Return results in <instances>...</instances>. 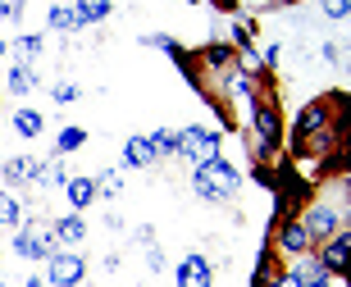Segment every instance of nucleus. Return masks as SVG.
Masks as SVG:
<instances>
[{"mask_svg": "<svg viewBox=\"0 0 351 287\" xmlns=\"http://www.w3.org/2000/svg\"><path fill=\"white\" fill-rule=\"evenodd\" d=\"M287 278H292V283H315V278H324V264H319V260H301V255H297V264H292V274H287Z\"/></svg>", "mask_w": 351, "mask_h": 287, "instance_id": "obj_16", "label": "nucleus"}, {"mask_svg": "<svg viewBox=\"0 0 351 287\" xmlns=\"http://www.w3.org/2000/svg\"><path fill=\"white\" fill-rule=\"evenodd\" d=\"M19 14H23L19 0H0V18H19Z\"/></svg>", "mask_w": 351, "mask_h": 287, "instance_id": "obj_28", "label": "nucleus"}, {"mask_svg": "<svg viewBox=\"0 0 351 287\" xmlns=\"http://www.w3.org/2000/svg\"><path fill=\"white\" fill-rule=\"evenodd\" d=\"M192 192L206 196V201H228L237 192V169L228 160H206V164H196L192 173Z\"/></svg>", "mask_w": 351, "mask_h": 287, "instance_id": "obj_1", "label": "nucleus"}, {"mask_svg": "<svg viewBox=\"0 0 351 287\" xmlns=\"http://www.w3.org/2000/svg\"><path fill=\"white\" fill-rule=\"evenodd\" d=\"M55 242H60V237H55V228H23V233L14 237V251H19L23 260H46Z\"/></svg>", "mask_w": 351, "mask_h": 287, "instance_id": "obj_3", "label": "nucleus"}, {"mask_svg": "<svg viewBox=\"0 0 351 287\" xmlns=\"http://www.w3.org/2000/svg\"><path fill=\"white\" fill-rule=\"evenodd\" d=\"M51 27H55V32H73V27H78V14L64 10V5H55V10H51Z\"/></svg>", "mask_w": 351, "mask_h": 287, "instance_id": "obj_21", "label": "nucleus"}, {"mask_svg": "<svg viewBox=\"0 0 351 287\" xmlns=\"http://www.w3.org/2000/svg\"><path fill=\"white\" fill-rule=\"evenodd\" d=\"M82 142H87V132H82V128H64V132H60V146H55V151H60V155H69V151H78Z\"/></svg>", "mask_w": 351, "mask_h": 287, "instance_id": "obj_24", "label": "nucleus"}, {"mask_svg": "<svg viewBox=\"0 0 351 287\" xmlns=\"http://www.w3.org/2000/svg\"><path fill=\"white\" fill-rule=\"evenodd\" d=\"M0 55H5V37H0Z\"/></svg>", "mask_w": 351, "mask_h": 287, "instance_id": "obj_32", "label": "nucleus"}, {"mask_svg": "<svg viewBox=\"0 0 351 287\" xmlns=\"http://www.w3.org/2000/svg\"><path fill=\"white\" fill-rule=\"evenodd\" d=\"M269 287H297L292 278H269Z\"/></svg>", "mask_w": 351, "mask_h": 287, "instance_id": "obj_30", "label": "nucleus"}, {"mask_svg": "<svg viewBox=\"0 0 351 287\" xmlns=\"http://www.w3.org/2000/svg\"><path fill=\"white\" fill-rule=\"evenodd\" d=\"M46 278H51V287H73L82 283V255H46Z\"/></svg>", "mask_w": 351, "mask_h": 287, "instance_id": "obj_4", "label": "nucleus"}, {"mask_svg": "<svg viewBox=\"0 0 351 287\" xmlns=\"http://www.w3.org/2000/svg\"><path fill=\"white\" fill-rule=\"evenodd\" d=\"M32 87H37V73H32L27 64H14V68H10V92H14V96H27Z\"/></svg>", "mask_w": 351, "mask_h": 287, "instance_id": "obj_14", "label": "nucleus"}, {"mask_svg": "<svg viewBox=\"0 0 351 287\" xmlns=\"http://www.w3.org/2000/svg\"><path fill=\"white\" fill-rule=\"evenodd\" d=\"M324 123H328V110H324V105H319V101H315V105H306V110H301V118H297V146L306 142L311 132H319Z\"/></svg>", "mask_w": 351, "mask_h": 287, "instance_id": "obj_9", "label": "nucleus"}, {"mask_svg": "<svg viewBox=\"0 0 351 287\" xmlns=\"http://www.w3.org/2000/svg\"><path fill=\"white\" fill-rule=\"evenodd\" d=\"M73 14H78V27L82 23H96V18H105V14H110V0H78V5H73Z\"/></svg>", "mask_w": 351, "mask_h": 287, "instance_id": "obj_15", "label": "nucleus"}, {"mask_svg": "<svg viewBox=\"0 0 351 287\" xmlns=\"http://www.w3.org/2000/svg\"><path fill=\"white\" fill-rule=\"evenodd\" d=\"M123 160H128V164H156V151H151V142H146V137H128Z\"/></svg>", "mask_w": 351, "mask_h": 287, "instance_id": "obj_13", "label": "nucleus"}, {"mask_svg": "<svg viewBox=\"0 0 351 287\" xmlns=\"http://www.w3.org/2000/svg\"><path fill=\"white\" fill-rule=\"evenodd\" d=\"M173 155H187V160H196V164L219 160V132H210V128H182Z\"/></svg>", "mask_w": 351, "mask_h": 287, "instance_id": "obj_2", "label": "nucleus"}, {"mask_svg": "<svg viewBox=\"0 0 351 287\" xmlns=\"http://www.w3.org/2000/svg\"><path fill=\"white\" fill-rule=\"evenodd\" d=\"M37 173H41L37 160H10V164H5V178H10V183H37Z\"/></svg>", "mask_w": 351, "mask_h": 287, "instance_id": "obj_11", "label": "nucleus"}, {"mask_svg": "<svg viewBox=\"0 0 351 287\" xmlns=\"http://www.w3.org/2000/svg\"><path fill=\"white\" fill-rule=\"evenodd\" d=\"M278 228H283V233H278V242H283L287 255H301V251L311 247V233H306V223H301V219H283Z\"/></svg>", "mask_w": 351, "mask_h": 287, "instance_id": "obj_6", "label": "nucleus"}, {"mask_svg": "<svg viewBox=\"0 0 351 287\" xmlns=\"http://www.w3.org/2000/svg\"><path fill=\"white\" fill-rule=\"evenodd\" d=\"M146 142H151V151H156V155H173V146H178V132H169V128H156L151 137H146Z\"/></svg>", "mask_w": 351, "mask_h": 287, "instance_id": "obj_19", "label": "nucleus"}, {"mask_svg": "<svg viewBox=\"0 0 351 287\" xmlns=\"http://www.w3.org/2000/svg\"><path fill=\"white\" fill-rule=\"evenodd\" d=\"M0 223L10 228V223H23V210H19V201H14L10 192H0Z\"/></svg>", "mask_w": 351, "mask_h": 287, "instance_id": "obj_20", "label": "nucleus"}, {"mask_svg": "<svg viewBox=\"0 0 351 287\" xmlns=\"http://www.w3.org/2000/svg\"><path fill=\"white\" fill-rule=\"evenodd\" d=\"M256 137H261L265 151L278 146V114H274L269 105H256Z\"/></svg>", "mask_w": 351, "mask_h": 287, "instance_id": "obj_8", "label": "nucleus"}, {"mask_svg": "<svg viewBox=\"0 0 351 287\" xmlns=\"http://www.w3.org/2000/svg\"><path fill=\"white\" fill-rule=\"evenodd\" d=\"M69 201L78 210H87L96 201V178H69Z\"/></svg>", "mask_w": 351, "mask_h": 287, "instance_id": "obj_10", "label": "nucleus"}, {"mask_svg": "<svg viewBox=\"0 0 351 287\" xmlns=\"http://www.w3.org/2000/svg\"><path fill=\"white\" fill-rule=\"evenodd\" d=\"M14 128L23 132V137H37V132L46 128V118H41L37 110H19V114H14Z\"/></svg>", "mask_w": 351, "mask_h": 287, "instance_id": "obj_18", "label": "nucleus"}, {"mask_svg": "<svg viewBox=\"0 0 351 287\" xmlns=\"http://www.w3.org/2000/svg\"><path fill=\"white\" fill-rule=\"evenodd\" d=\"M178 287H210V264L201 255H187L178 264Z\"/></svg>", "mask_w": 351, "mask_h": 287, "instance_id": "obj_7", "label": "nucleus"}, {"mask_svg": "<svg viewBox=\"0 0 351 287\" xmlns=\"http://www.w3.org/2000/svg\"><path fill=\"white\" fill-rule=\"evenodd\" d=\"M347 251H351V237H347V228H338V233L324 242V274H342L347 269Z\"/></svg>", "mask_w": 351, "mask_h": 287, "instance_id": "obj_5", "label": "nucleus"}, {"mask_svg": "<svg viewBox=\"0 0 351 287\" xmlns=\"http://www.w3.org/2000/svg\"><path fill=\"white\" fill-rule=\"evenodd\" d=\"M306 233H319V237H333L338 233V214H333V210H315L311 219H306Z\"/></svg>", "mask_w": 351, "mask_h": 287, "instance_id": "obj_12", "label": "nucleus"}, {"mask_svg": "<svg viewBox=\"0 0 351 287\" xmlns=\"http://www.w3.org/2000/svg\"><path fill=\"white\" fill-rule=\"evenodd\" d=\"M206 64H210V68H233V55H228V46H210V51H206Z\"/></svg>", "mask_w": 351, "mask_h": 287, "instance_id": "obj_25", "label": "nucleus"}, {"mask_svg": "<svg viewBox=\"0 0 351 287\" xmlns=\"http://www.w3.org/2000/svg\"><path fill=\"white\" fill-rule=\"evenodd\" d=\"M119 187H123V173L119 169H105L101 178H96V196H114Z\"/></svg>", "mask_w": 351, "mask_h": 287, "instance_id": "obj_22", "label": "nucleus"}, {"mask_svg": "<svg viewBox=\"0 0 351 287\" xmlns=\"http://www.w3.org/2000/svg\"><path fill=\"white\" fill-rule=\"evenodd\" d=\"M301 287H333V274H324V278H315V283H301Z\"/></svg>", "mask_w": 351, "mask_h": 287, "instance_id": "obj_29", "label": "nucleus"}, {"mask_svg": "<svg viewBox=\"0 0 351 287\" xmlns=\"http://www.w3.org/2000/svg\"><path fill=\"white\" fill-rule=\"evenodd\" d=\"M0 255H5V251H0Z\"/></svg>", "mask_w": 351, "mask_h": 287, "instance_id": "obj_33", "label": "nucleus"}, {"mask_svg": "<svg viewBox=\"0 0 351 287\" xmlns=\"http://www.w3.org/2000/svg\"><path fill=\"white\" fill-rule=\"evenodd\" d=\"M55 183H64V164H60V160L41 164V173H37V187H55Z\"/></svg>", "mask_w": 351, "mask_h": 287, "instance_id": "obj_23", "label": "nucleus"}, {"mask_svg": "<svg viewBox=\"0 0 351 287\" xmlns=\"http://www.w3.org/2000/svg\"><path fill=\"white\" fill-rule=\"evenodd\" d=\"M55 101H60V105L78 101V87H69V82H60V87H55Z\"/></svg>", "mask_w": 351, "mask_h": 287, "instance_id": "obj_27", "label": "nucleus"}, {"mask_svg": "<svg viewBox=\"0 0 351 287\" xmlns=\"http://www.w3.org/2000/svg\"><path fill=\"white\" fill-rule=\"evenodd\" d=\"M55 237L69 242V247H78L82 237H87V223H82V219H60V223H55Z\"/></svg>", "mask_w": 351, "mask_h": 287, "instance_id": "obj_17", "label": "nucleus"}, {"mask_svg": "<svg viewBox=\"0 0 351 287\" xmlns=\"http://www.w3.org/2000/svg\"><path fill=\"white\" fill-rule=\"evenodd\" d=\"M14 46H19V55H23V60H32V55H41V51H46V41H41V37H32V32H27V37H19Z\"/></svg>", "mask_w": 351, "mask_h": 287, "instance_id": "obj_26", "label": "nucleus"}, {"mask_svg": "<svg viewBox=\"0 0 351 287\" xmlns=\"http://www.w3.org/2000/svg\"><path fill=\"white\" fill-rule=\"evenodd\" d=\"M27 287H46V283H41V278H27Z\"/></svg>", "mask_w": 351, "mask_h": 287, "instance_id": "obj_31", "label": "nucleus"}]
</instances>
